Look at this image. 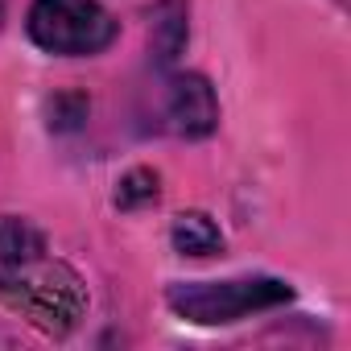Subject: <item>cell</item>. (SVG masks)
<instances>
[{
	"mask_svg": "<svg viewBox=\"0 0 351 351\" xmlns=\"http://www.w3.org/2000/svg\"><path fill=\"white\" fill-rule=\"evenodd\" d=\"M0 306L17 310L46 335H71L87 310V285L71 265L34 256L0 269Z\"/></svg>",
	"mask_w": 351,
	"mask_h": 351,
	"instance_id": "1",
	"label": "cell"
},
{
	"mask_svg": "<svg viewBox=\"0 0 351 351\" xmlns=\"http://www.w3.org/2000/svg\"><path fill=\"white\" fill-rule=\"evenodd\" d=\"M293 289L281 277H232V281H186L169 289V306L178 318L199 326H223L240 322L244 314L273 310L289 302Z\"/></svg>",
	"mask_w": 351,
	"mask_h": 351,
	"instance_id": "2",
	"label": "cell"
},
{
	"mask_svg": "<svg viewBox=\"0 0 351 351\" xmlns=\"http://www.w3.org/2000/svg\"><path fill=\"white\" fill-rule=\"evenodd\" d=\"M25 29L46 54H99L116 38V17L99 0H34Z\"/></svg>",
	"mask_w": 351,
	"mask_h": 351,
	"instance_id": "3",
	"label": "cell"
},
{
	"mask_svg": "<svg viewBox=\"0 0 351 351\" xmlns=\"http://www.w3.org/2000/svg\"><path fill=\"white\" fill-rule=\"evenodd\" d=\"M165 116H169V128L182 132V136H207V132H215L219 104H215L211 83L203 75H178V79H169Z\"/></svg>",
	"mask_w": 351,
	"mask_h": 351,
	"instance_id": "4",
	"label": "cell"
},
{
	"mask_svg": "<svg viewBox=\"0 0 351 351\" xmlns=\"http://www.w3.org/2000/svg\"><path fill=\"white\" fill-rule=\"evenodd\" d=\"M169 240H173V248H178L182 256H211V252L223 248V232L203 211H182L178 219H173V228H169Z\"/></svg>",
	"mask_w": 351,
	"mask_h": 351,
	"instance_id": "5",
	"label": "cell"
},
{
	"mask_svg": "<svg viewBox=\"0 0 351 351\" xmlns=\"http://www.w3.org/2000/svg\"><path fill=\"white\" fill-rule=\"evenodd\" d=\"M34 256H46V236L21 215H0V265H21Z\"/></svg>",
	"mask_w": 351,
	"mask_h": 351,
	"instance_id": "6",
	"label": "cell"
},
{
	"mask_svg": "<svg viewBox=\"0 0 351 351\" xmlns=\"http://www.w3.org/2000/svg\"><path fill=\"white\" fill-rule=\"evenodd\" d=\"M157 199V173L153 169H132L120 178V191H116V207L132 211L141 203H153Z\"/></svg>",
	"mask_w": 351,
	"mask_h": 351,
	"instance_id": "7",
	"label": "cell"
}]
</instances>
